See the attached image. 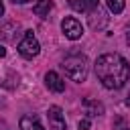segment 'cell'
<instances>
[{"mask_svg": "<svg viewBox=\"0 0 130 130\" xmlns=\"http://www.w3.org/2000/svg\"><path fill=\"white\" fill-rule=\"evenodd\" d=\"M95 77L106 89H120L130 79V65L118 53H106L95 59Z\"/></svg>", "mask_w": 130, "mask_h": 130, "instance_id": "cell-1", "label": "cell"}, {"mask_svg": "<svg viewBox=\"0 0 130 130\" xmlns=\"http://www.w3.org/2000/svg\"><path fill=\"white\" fill-rule=\"evenodd\" d=\"M61 67L65 69V75L73 81H85V77H87V57L81 53H73V55L65 57Z\"/></svg>", "mask_w": 130, "mask_h": 130, "instance_id": "cell-2", "label": "cell"}, {"mask_svg": "<svg viewBox=\"0 0 130 130\" xmlns=\"http://www.w3.org/2000/svg\"><path fill=\"white\" fill-rule=\"evenodd\" d=\"M39 51H41V45H39L35 32L32 30H24V35H22V39L18 43V53L24 59H32V57L39 55Z\"/></svg>", "mask_w": 130, "mask_h": 130, "instance_id": "cell-3", "label": "cell"}, {"mask_svg": "<svg viewBox=\"0 0 130 130\" xmlns=\"http://www.w3.org/2000/svg\"><path fill=\"white\" fill-rule=\"evenodd\" d=\"M61 30H63V35H65L67 39H71V41H77V39L83 35V26H81V22H79L77 18H73V16L63 18V22H61Z\"/></svg>", "mask_w": 130, "mask_h": 130, "instance_id": "cell-4", "label": "cell"}, {"mask_svg": "<svg viewBox=\"0 0 130 130\" xmlns=\"http://www.w3.org/2000/svg\"><path fill=\"white\" fill-rule=\"evenodd\" d=\"M49 126L53 130H67V124H65V116H63V110L59 106H51L49 108Z\"/></svg>", "mask_w": 130, "mask_h": 130, "instance_id": "cell-5", "label": "cell"}, {"mask_svg": "<svg viewBox=\"0 0 130 130\" xmlns=\"http://www.w3.org/2000/svg\"><path fill=\"white\" fill-rule=\"evenodd\" d=\"M18 30H20V24L18 22H14V20H8V22H4V24H0V39L2 41H16V35H18Z\"/></svg>", "mask_w": 130, "mask_h": 130, "instance_id": "cell-6", "label": "cell"}, {"mask_svg": "<svg viewBox=\"0 0 130 130\" xmlns=\"http://www.w3.org/2000/svg\"><path fill=\"white\" fill-rule=\"evenodd\" d=\"M87 14H89V26H91L93 30H100V28H104V26H106L108 16H106V12H104L100 6H98V8H93V10H89Z\"/></svg>", "mask_w": 130, "mask_h": 130, "instance_id": "cell-7", "label": "cell"}, {"mask_svg": "<svg viewBox=\"0 0 130 130\" xmlns=\"http://www.w3.org/2000/svg\"><path fill=\"white\" fill-rule=\"evenodd\" d=\"M45 83H47V87H49L51 91H55V93L65 91V79H63L61 75H57L55 71H49V73L45 75Z\"/></svg>", "mask_w": 130, "mask_h": 130, "instance_id": "cell-8", "label": "cell"}, {"mask_svg": "<svg viewBox=\"0 0 130 130\" xmlns=\"http://www.w3.org/2000/svg\"><path fill=\"white\" fill-rule=\"evenodd\" d=\"M20 130H45L43 126H41V122H39V118L37 116H22L20 118Z\"/></svg>", "mask_w": 130, "mask_h": 130, "instance_id": "cell-9", "label": "cell"}, {"mask_svg": "<svg viewBox=\"0 0 130 130\" xmlns=\"http://www.w3.org/2000/svg\"><path fill=\"white\" fill-rule=\"evenodd\" d=\"M83 106H85L87 118H93V116H102V114H104V106H102L100 102H93V100H83Z\"/></svg>", "mask_w": 130, "mask_h": 130, "instance_id": "cell-10", "label": "cell"}, {"mask_svg": "<svg viewBox=\"0 0 130 130\" xmlns=\"http://www.w3.org/2000/svg\"><path fill=\"white\" fill-rule=\"evenodd\" d=\"M51 8H53V2L51 0H39L35 6H32V12L37 14V16H49V12H51Z\"/></svg>", "mask_w": 130, "mask_h": 130, "instance_id": "cell-11", "label": "cell"}, {"mask_svg": "<svg viewBox=\"0 0 130 130\" xmlns=\"http://www.w3.org/2000/svg\"><path fill=\"white\" fill-rule=\"evenodd\" d=\"M106 4L110 8V12H114V14H120L124 10V0H106Z\"/></svg>", "mask_w": 130, "mask_h": 130, "instance_id": "cell-12", "label": "cell"}, {"mask_svg": "<svg viewBox=\"0 0 130 130\" xmlns=\"http://www.w3.org/2000/svg\"><path fill=\"white\" fill-rule=\"evenodd\" d=\"M67 2H69V6H71L73 10H77V12H85L83 0H67Z\"/></svg>", "mask_w": 130, "mask_h": 130, "instance_id": "cell-13", "label": "cell"}, {"mask_svg": "<svg viewBox=\"0 0 130 130\" xmlns=\"http://www.w3.org/2000/svg\"><path fill=\"white\" fill-rule=\"evenodd\" d=\"M83 6H85V12H89V10L98 8V6H100V2H98V0H83Z\"/></svg>", "mask_w": 130, "mask_h": 130, "instance_id": "cell-14", "label": "cell"}, {"mask_svg": "<svg viewBox=\"0 0 130 130\" xmlns=\"http://www.w3.org/2000/svg\"><path fill=\"white\" fill-rule=\"evenodd\" d=\"M79 130H89V126H91V120L89 118H83V120H79Z\"/></svg>", "mask_w": 130, "mask_h": 130, "instance_id": "cell-15", "label": "cell"}, {"mask_svg": "<svg viewBox=\"0 0 130 130\" xmlns=\"http://www.w3.org/2000/svg\"><path fill=\"white\" fill-rule=\"evenodd\" d=\"M126 39H128V43H130V24L126 26Z\"/></svg>", "mask_w": 130, "mask_h": 130, "instance_id": "cell-16", "label": "cell"}, {"mask_svg": "<svg viewBox=\"0 0 130 130\" xmlns=\"http://www.w3.org/2000/svg\"><path fill=\"white\" fill-rule=\"evenodd\" d=\"M14 4H26V2H30V0H12Z\"/></svg>", "mask_w": 130, "mask_h": 130, "instance_id": "cell-17", "label": "cell"}, {"mask_svg": "<svg viewBox=\"0 0 130 130\" xmlns=\"http://www.w3.org/2000/svg\"><path fill=\"white\" fill-rule=\"evenodd\" d=\"M4 55H6V49H4L2 45H0V57H4Z\"/></svg>", "mask_w": 130, "mask_h": 130, "instance_id": "cell-18", "label": "cell"}, {"mask_svg": "<svg viewBox=\"0 0 130 130\" xmlns=\"http://www.w3.org/2000/svg\"><path fill=\"white\" fill-rule=\"evenodd\" d=\"M4 14V4H2V0H0V16Z\"/></svg>", "mask_w": 130, "mask_h": 130, "instance_id": "cell-19", "label": "cell"}, {"mask_svg": "<svg viewBox=\"0 0 130 130\" xmlns=\"http://www.w3.org/2000/svg\"><path fill=\"white\" fill-rule=\"evenodd\" d=\"M124 130H128V128H124Z\"/></svg>", "mask_w": 130, "mask_h": 130, "instance_id": "cell-20", "label": "cell"}]
</instances>
